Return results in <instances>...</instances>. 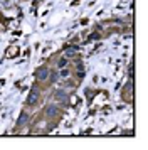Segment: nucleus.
<instances>
[{
	"mask_svg": "<svg viewBox=\"0 0 148 150\" xmlns=\"http://www.w3.org/2000/svg\"><path fill=\"white\" fill-rule=\"evenodd\" d=\"M37 100H39V91L34 88V90L29 93V96H27V103H29V105H36Z\"/></svg>",
	"mask_w": 148,
	"mask_h": 150,
	"instance_id": "1",
	"label": "nucleus"
},
{
	"mask_svg": "<svg viewBox=\"0 0 148 150\" xmlns=\"http://www.w3.org/2000/svg\"><path fill=\"white\" fill-rule=\"evenodd\" d=\"M47 74H49V71H47L46 68H42V69L37 71V78H39V79H47V78H49Z\"/></svg>",
	"mask_w": 148,
	"mask_h": 150,
	"instance_id": "2",
	"label": "nucleus"
},
{
	"mask_svg": "<svg viewBox=\"0 0 148 150\" xmlns=\"http://www.w3.org/2000/svg\"><path fill=\"white\" fill-rule=\"evenodd\" d=\"M56 112H57V110H56V106H54V105H51V106H47V110H46V113H47L49 116H52V115H54Z\"/></svg>",
	"mask_w": 148,
	"mask_h": 150,
	"instance_id": "3",
	"label": "nucleus"
},
{
	"mask_svg": "<svg viewBox=\"0 0 148 150\" xmlns=\"http://www.w3.org/2000/svg\"><path fill=\"white\" fill-rule=\"evenodd\" d=\"M56 98H57V100H64V98H66V93L59 90V91H56Z\"/></svg>",
	"mask_w": 148,
	"mask_h": 150,
	"instance_id": "4",
	"label": "nucleus"
},
{
	"mask_svg": "<svg viewBox=\"0 0 148 150\" xmlns=\"http://www.w3.org/2000/svg\"><path fill=\"white\" fill-rule=\"evenodd\" d=\"M66 64H67V59H66V57L59 61V68H66Z\"/></svg>",
	"mask_w": 148,
	"mask_h": 150,
	"instance_id": "5",
	"label": "nucleus"
}]
</instances>
